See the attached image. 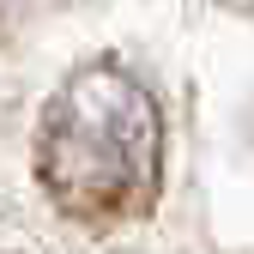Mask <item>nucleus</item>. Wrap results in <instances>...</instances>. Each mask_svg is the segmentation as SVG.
Wrapping results in <instances>:
<instances>
[{
	"label": "nucleus",
	"instance_id": "f257e3e1",
	"mask_svg": "<svg viewBox=\"0 0 254 254\" xmlns=\"http://www.w3.org/2000/svg\"><path fill=\"white\" fill-rule=\"evenodd\" d=\"M157 164L164 121L127 67L91 61L49 97L37 127V176L67 218L115 224L145 212L157 194Z\"/></svg>",
	"mask_w": 254,
	"mask_h": 254
},
{
	"label": "nucleus",
	"instance_id": "f03ea898",
	"mask_svg": "<svg viewBox=\"0 0 254 254\" xmlns=\"http://www.w3.org/2000/svg\"><path fill=\"white\" fill-rule=\"evenodd\" d=\"M224 6H230V12H248V18H254V0H224Z\"/></svg>",
	"mask_w": 254,
	"mask_h": 254
}]
</instances>
